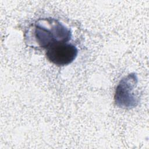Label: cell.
<instances>
[{"instance_id":"cell-3","label":"cell","mask_w":149,"mask_h":149,"mask_svg":"<svg viewBox=\"0 0 149 149\" xmlns=\"http://www.w3.org/2000/svg\"><path fill=\"white\" fill-rule=\"evenodd\" d=\"M134 76L129 75L122 80L117 87L115 99L120 107H130L135 101L133 100V87L134 84Z\"/></svg>"},{"instance_id":"cell-1","label":"cell","mask_w":149,"mask_h":149,"mask_svg":"<svg viewBox=\"0 0 149 149\" xmlns=\"http://www.w3.org/2000/svg\"><path fill=\"white\" fill-rule=\"evenodd\" d=\"M71 33L64 25L55 19L40 20L34 26L33 36L38 46L48 48L58 42H66Z\"/></svg>"},{"instance_id":"cell-2","label":"cell","mask_w":149,"mask_h":149,"mask_svg":"<svg viewBox=\"0 0 149 149\" xmlns=\"http://www.w3.org/2000/svg\"><path fill=\"white\" fill-rule=\"evenodd\" d=\"M77 54V49L74 45L66 42H58L47 48L46 56L49 62L60 66L72 63Z\"/></svg>"}]
</instances>
